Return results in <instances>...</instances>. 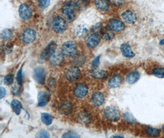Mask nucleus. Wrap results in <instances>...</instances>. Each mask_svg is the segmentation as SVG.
<instances>
[{
	"label": "nucleus",
	"instance_id": "nucleus-39",
	"mask_svg": "<svg viewBox=\"0 0 164 138\" xmlns=\"http://www.w3.org/2000/svg\"><path fill=\"white\" fill-rule=\"evenodd\" d=\"M62 137H79V136L76 133L69 132V133H67L65 134H64Z\"/></svg>",
	"mask_w": 164,
	"mask_h": 138
},
{
	"label": "nucleus",
	"instance_id": "nucleus-25",
	"mask_svg": "<svg viewBox=\"0 0 164 138\" xmlns=\"http://www.w3.org/2000/svg\"><path fill=\"white\" fill-rule=\"evenodd\" d=\"M88 33L87 28L83 26V25H79L77 26L76 30V34L79 38H83L86 36Z\"/></svg>",
	"mask_w": 164,
	"mask_h": 138
},
{
	"label": "nucleus",
	"instance_id": "nucleus-37",
	"mask_svg": "<svg viewBox=\"0 0 164 138\" xmlns=\"http://www.w3.org/2000/svg\"><path fill=\"white\" fill-rule=\"evenodd\" d=\"M20 85L17 83V84H16L15 85H14L12 86V92L13 93L14 95H17V94H19L20 93Z\"/></svg>",
	"mask_w": 164,
	"mask_h": 138
},
{
	"label": "nucleus",
	"instance_id": "nucleus-40",
	"mask_svg": "<svg viewBox=\"0 0 164 138\" xmlns=\"http://www.w3.org/2000/svg\"><path fill=\"white\" fill-rule=\"evenodd\" d=\"M6 90L4 87H1V88H0V98L1 99L3 98L6 96Z\"/></svg>",
	"mask_w": 164,
	"mask_h": 138
},
{
	"label": "nucleus",
	"instance_id": "nucleus-9",
	"mask_svg": "<svg viewBox=\"0 0 164 138\" xmlns=\"http://www.w3.org/2000/svg\"><path fill=\"white\" fill-rule=\"evenodd\" d=\"M81 74V71L77 66L70 67L67 71L66 77L69 81H76L79 77Z\"/></svg>",
	"mask_w": 164,
	"mask_h": 138
},
{
	"label": "nucleus",
	"instance_id": "nucleus-18",
	"mask_svg": "<svg viewBox=\"0 0 164 138\" xmlns=\"http://www.w3.org/2000/svg\"><path fill=\"white\" fill-rule=\"evenodd\" d=\"M120 51L122 55L127 58H132L135 55L130 46L127 43H124L121 45Z\"/></svg>",
	"mask_w": 164,
	"mask_h": 138
},
{
	"label": "nucleus",
	"instance_id": "nucleus-24",
	"mask_svg": "<svg viewBox=\"0 0 164 138\" xmlns=\"http://www.w3.org/2000/svg\"><path fill=\"white\" fill-rule=\"evenodd\" d=\"M11 107L13 111L15 112L17 115H19L22 110V104L17 99H14L11 102Z\"/></svg>",
	"mask_w": 164,
	"mask_h": 138
},
{
	"label": "nucleus",
	"instance_id": "nucleus-3",
	"mask_svg": "<svg viewBox=\"0 0 164 138\" xmlns=\"http://www.w3.org/2000/svg\"><path fill=\"white\" fill-rule=\"evenodd\" d=\"M52 26L56 33H62L66 31L67 28V24L66 20L63 18L57 16L55 17L52 21Z\"/></svg>",
	"mask_w": 164,
	"mask_h": 138
},
{
	"label": "nucleus",
	"instance_id": "nucleus-10",
	"mask_svg": "<svg viewBox=\"0 0 164 138\" xmlns=\"http://www.w3.org/2000/svg\"><path fill=\"white\" fill-rule=\"evenodd\" d=\"M88 93V87L84 83H81L77 85L75 87L74 93L75 96L78 98H83L87 95Z\"/></svg>",
	"mask_w": 164,
	"mask_h": 138
},
{
	"label": "nucleus",
	"instance_id": "nucleus-26",
	"mask_svg": "<svg viewBox=\"0 0 164 138\" xmlns=\"http://www.w3.org/2000/svg\"><path fill=\"white\" fill-rule=\"evenodd\" d=\"M41 120H42V123L46 125H51L53 122V118L51 116V115H50L49 114L46 113V112L42 113L41 114Z\"/></svg>",
	"mask_w": 164,
	"mask_h": 138
},
{
	"label": "nucleus",
	"instance_id": "nucleus-36",
	"mask_svg": "<svg viewBox=\"0 0 164 138\" xmlns=\"http://www.w3.org/2000/svg\"><path fill=\"white\" fill-rule=\"evenodd\" d=\"M16 79H17V82L21 85L22 83V69L20 68V70L18 71L17 74L16 76Z\"/></svg>",
	"mask_w": 164,
	"mask_h": 138
},
{
	"label": "nucleus",
	"instance_id": "nucleus-16",
	"mask_svg": "<svg viewBox=\"0 0 164 138\" xmlns=\"http://www.w3.org/2000/svg\"><path fill=\"white\" fill-rule=\"evenodd\" d=\"M122 81L123 79L122 76L119 74H115L109 80L108 84L111 88L116 89L122 84Z\"/></svg>",
	"mask_w": 164,
	"mask_h": 138
},
{
	"label": "nucleus",
	"instance_id": "nucleus-41",
	"mask_svg": "<svg viewBox=\"0 0 164 138\" xmlns=\"http://www.w3.org/2000/svg\"><path fill=\"white\" fill-rule=\"evenodd\" d=\"M160 45L163 46V47H164V39H162V40L160 41Z\"/></svg>",
	"mask_w": 164,
	"mask_h": 138
},
{
	"label": "nucleus",
	"instance_id": "nucleus-2",
	"mask_svg": "<svg viewBox=\"0 0 164 138\" xmlns=\"http://www.w3.org/2000/svg\"><path fill=\"white\" fill-rule=\"evenodd\" d=\"M62 52L64 55L68 57L74 56L77 52V46L73 41H67L63 44Z\"/></svg>",
	"mask_w": 164,
	"mask_h": 138
},
{
	"label": "nucleus",
	"instance_id": "nucleus-22",
	"mask_svg": "<svg viewBox=\"0 0 164 138\" xmlns=\"http://www.w3.org/2000/svg\"><path fill=\"white\" fill-rule=\"evenodd\" d=\"M60 111L64 114H70L73 111V106L69 101H63L60 104Z\"/></svg>",
	"mask_w": 164,
	"mask_h": 138
},
{
	"label": "nucleus",
	"instance_id": "nucleus-38",
	"mask_svg": "<svg viewBox=\"0 0 164 138\" xmlns=\"http://www.w3.org/2000/svg\"><path fill=\"white\" fill-rule=\"evenodd\" d=\"M37 137H50V134L45 130H41L37 134Z\"/></svg>",
	"mask_w": 164,
	"mask_h": 138
},
{
	"label": "nucleus",
	"instance_id": "nucleus-1",
	"mask_svg": "<svg viewBox=\"0 0 164 138\" xmlns=\"http://www.w3.org/2000/svg\"><path fill=\"white\" fill-rule=\"evenodd\" d=\"M77 4L73 1L67 2L63 6L62 12L69 22L74 21L76 18V10L77 9Z\"/></svg>",
	"mask_w": 164,
	"mask_h": 138
},
{
	"label": "nucleus",
	"instance_id": "nucleus-43",
	"mask_svg": "<svg viewBox=\"0 0 164 138\" xmlns=\"http://www.w3.org/2000/svg\"><path fill=\"white\" fill-rule=\"evenodd\" d=\"M82 1H90V0H82Z\"/></svg>",
	"mask_w": 164,
	"mask_h": 138
},
{
	"label": "nucleus",
	"instance_id": "nucleus-31",
	"mask_svg": "<svg viewBox=\"0 0 164 138\" xmlns=\"http://www.w3.org/2000/svg\"><path fill=\"white\" fill-rule=\"evenodd\" d=\"M14 77L13 74H8L4 77V82L6 85H10L14 82Z\"/></svg>",
	"mask_w": 164,
	"mask_h": 138
},
{
	"label": "nucleus",
	"instance_id": "nucleus-7",
	"mask_svg": "<svg viewBox=\"0 0 164 138\" xmlns=\"http://www.w3.org/2000/svg\"><path fill=\"white\" fill-rule=\"evenodd\" d=\"M19 14L20 18L23 20L30 19L33 15V11L31 7L27 4H22L20 6Z\"/></svg>",
	"mask_w": 164,
	"mask_h": 138
},
{
	"label": "nucleus",
	"instance_id": "nucleus-21",
	"mask_svg": "<svg viewBox=\"0 0 164 138\" xmlns=\"http://www.w3.org/2000/svg\"><path fill=\"white\" fill-rule=\"evenodd\" d=\"M95 4L97 9L101 11L106 12L110 9L108 0H95Z\"/></svg>",
	"mask_w": 164,
	"mask_h": 138
},
{
	"label": "nucleus",
	"instance_id": "nucleus-34",
	"mask_svg": "<svg viewBox=\"0 0 164 138\" xmlns=\"http://www.w3.org/2000/svg\"><path fill=\"white\" fill-rule=\"evenodd\" d=\"M124 119L128 122H130V123H134L136 122V120L135 119V118L133 117V115L129 113V112H126L124 114Z\"/></svg>",
	"mask_w": 164,
	"mask_h": 138
},
{
	"label": "nucleus",
	"instance_id": "nucleus-35",
	"mask_svg": "<svg viewBox=\"0 0 164 138\" xmlns=\"http://www.w3.org/2000/svg\"><path fill=\"white\" fill-rule=\"evenodd\" d=\"M108 1L116 6H121L125 3V0H108Z\"/></svg>",
	"mask_w": 164,
	"mask_h": 138
},
{
	"label": "nucleus",
	"instance_id": "nucleus-8",
	"mask_svg": "<svg viewBox=\"0 0 164 138\" xmlns=\"http://www.w3.org/2000/svg\"><path fill=\"white\" fill-rule=\"evenodd\" d=\"M46 72L45 69L42 67H38L34 70L33 77L37 83L43 85L46 81Z\"/></svg>",
	"mask_w": 164,
	"mask_h": 138
},
{
	"label": "nucleus",
	"instance_id": "nucleus-20",
	"mask_svg": "<svg viewBox=\"0 0 164 138\" xmlns=\"http://www.w3.org/2000/svg\"><path fill=\"white\" fill-rule=\"evenodd\" d=\"M90 74L95 79H105L108 76V72L105 70L102 69H94L90 72Z\"/></svg>",
	"mask_w": 164,
	"mask_h": 138
},
{
	"label": "nucleus",
	"instance_id": "nucleus-19",
	"mask_svg": "<svg viewBox=\"0 0 164 138\" xmlns=\"http://www.w3.org/2000/svg\"><path fill=\"white\" fill-rule=\"evenodd\" d=\"M78 119L83 124H89L92 120V115L89 112L83 111L80 112L78 115Z\"/></svg>",
	"mask_w": 164,
	"mask_h": 138
},
{
	"label": "nucleus",
	"instance_id": "nucleus-27",
	"mask_svg": "<svg viewBox=\"0 0 164 138\" xmlns=\"http://www.w3.org/2000/svg\"><path fill=\"white\" fill-rule=\"evenodd\" d=\"M13 35V31L11 29L6 28L1 32V37L3 40H9L10 39Z\"/></svg>",
	"mask_w": 164,
	"mask_h": 138
},
{
	"label": "nucleus",
	"instance_id": "nucleus-29",
	"mask_svg": "<svg viewBox=\"0 0 164 138\" xmlns=\"http://www.w3.org/2000/svg\"><path fill=\"white\" fill-rule=\"evenodd\" d=\"M153 74L157 77L164 78V68H157L153 70Z\"/></svg>",
	"mask_w": 164,
	"mask_h": 138
},
{
	"label": "nucleus",
	"instance_id": "nucleus-42",
	"mask_svg": "<svg viewBox=\"0 0 164 138\" xmlns=\"http://www.w3.org/2000/svg\"><path fill=\"white\" fill-rule=\"evenodd\" d=\"M114 137H122L120 136H114Z\"/></svg>",
	"mask_w": 164,
	"mask_h": 138
},
{
	"label": "nucleus",
	"instance_id": "nucleus-6",
	"mask_svg": "<svg viewBox=\"0 0 164 138\" xmlns=\"http://www.w3.org/2000/svg\"><path fill=\"white\" fill-rule=\"evenodd\" d=\"M57 44L54 41H52L50 42L47 46L42 50L40 55L41 59L42 60H47L49 59L55 52L57 49Z\"/></svg>",
	"mask_w": 164,
	"mask_h": 138
},
{
	"label": "nucleus",
	"instance_id": "nucleus-33",
	"mask_svg": "<svg viewBox=\"0 0 164 138\" xmlns=\"http://www.w3.org/2000/svg\"><path fill=\"white\" fill-rule=\"evenodd\" d=\"M100 55L97 56L95 59L93 60V61H92V69H97L100 64Z\"/></svg>",
	"mask_w": 164,
	"mask_h": 138
},
{
	"label": "nucleus",
	"instance_id": "nucleus-14",
	"mask_svg": "<svg viewBox=\"0 0 164 138\" xmlns=\"http://www.w3.org/2000/svg\"><path fill=\"white\" fill-rule=\"evenodd\" d=\"M50 98H51V96L49 93L44 91L39 92L38 95V106L40 107L46 106L50 101Z\"/></svg>",
	"mask_w": 164,
	"mask_h": 138
},
{
	"label": "nucleus",
	"instance_id": "nucleus-11",
	"mask_svg": "<svg viewBox=\"0 0 164 138\" xmlns=\"http://www.w3.org/2000/svg\"><path fill=\"white\" fill-rule=\"evenodd\" d=\"M100 42V38L97 33H92L89 34L85 40L87 46L92 49L96 47Z\"/></svg>",
	"mask_w": 164,
	"mask_h": 138
},
{
	"label": "nucleus",
	"instance_id": "nucleus-4",
	"mask_svg": "<svg viewBox=\"0 0 164 138\" xmlns=\"http://www.w3.org/2000/svg\"><path fill=\"white\" fill-rule=\"evenodd\" d=\"M37 33L34 29L28 28L25 30L21 36V39L26 44L32 43L37 38Z\"/></svg>",
	"mask_w": 164,
	"mask_h": 138
},
{
	"label": "nucleus",
	"instance_id": "nucleus-23",
	"mask_svg": "<svg viewBox=\"0 0 164 138\" xmlns=\"http://www.w3.org/2000/svg\"><path fill=\"white\" fill-rule=\"evenodd\" d=\"M140 77V74L138 71H133L128 74L126 77V81L128 84H133L137 82Z\"/></svg>",
	"mask_w": 164,
	"mask_h": 138
},
{
	"label": "nucleus",
	"instance_id": "nucleus-13",
	"mask_svg": "<svg viewBox=\"0 0 164 138\" xmlns=\"http://www.w3.org/2000/svg\"><path fill=\"white\" fill-rule=\"evenodd\" d=\"M108 26L111 30L120 32L124 30V24L122 21L117 19H111L108 22Z\"/></svg>",
	"mask_w": 164,
	"mask_h": 138
},
{
	"label": "nucleus",
	"instance_id": "nucleus-12",
	"mask_svg": "<svg viewBox=\"0 0 164 138\" xmlns=\"http://www.w3.org/2000/svg\"><path fill=\"white\" fill-rule=\"evenodd\" d=\"M122 18L126 23L129 24H134L137 22V17L134 12L131 11H125L122 14Z\"/></svg>",
	"mask_w": 164,
	"mask_h": 138
},
{
	"label": "nucleus",
	"instance_id": "nucleus-17",
	"mask_svg": "<svg viewBox=\"0 0 164 138\" xmlns=\"http://www.w3.org/2000/svg\"><path fill=\"white\" fill-rule=\"evenodd\" d=\"M91 100H92V103L95 106H100L104 103L105 97L102 93L96 92L92 95Z\"/></svg>",
	"mask_w": 164,
	"mask_h": 138
},
{
	"label": "nucleus",
	"instance_id": "nucleus-28",
	"mask_svg": "<svg viewBox=\"0 0 164 138\" xmlns=\"http://www.w3.org/2000/svg\"><path fill=\"white\" fill-rule=\"evenodd\" d=\"M146 132L148 135L153 137H157L160 134V131L158 129L152 127L147 128L146 129Z\"/></svg>",
	"mask_w": 164,
	"mask_h": 138
},
{
	"label": "nucleus",
	"instance_id": "nucleus-5",
	"mask_svg": "<svg viewBox=\"0 0 164 138\" xmlns=\"http://www.w3.org/2000/svg\"><path fill=\"white\" fill-rule=\"evenodd\" d=\"M105 117L112 122H117L120 119V112L113 106H108L105 109Z\"/></svg>",
	"mask_w": 164,
	"mask_h": 138
},
{
	"label": "nucleus",
	"instance_id": "nucleus-30",
	"mask_svg": "<svg viewBox=\"0 0 164 138\" xmlns=\"http://www.w3.org/2000/svg\"><path fill=\"white\" fill-rule=\"evenodd\" d=\"M115 37V34L111 30H106L103 33V38L105 40H111Z\"/></svg>",
	"mask_w": 164,
	"mask_h": 138
},
{
	"label": "nucleus",
	"instance_id": "nucleus-15",
	"mask_svg": "<svg viewBox=\"0 0 164 138\" xmlns=\"http://www.w3.org/2000/svg\"><path fill=\"white\" fill-rule=\"evenodd\" d=\"M63 61V54L60 52H55L49 59V62L54 66L60 65Z\"/></svg>",
	"mask_w": 164,
	"mask_h": 138
},
{
	"label": "nucleus",
	"instance_id": "nucleus-44",
	"mask_svg": "<svg viewBox=\"0 0 164 138\" xmlns=\"http://www.w3.org/2000/svg\"><path fill=\"white\" fill-rule=\"evenodd\" d=\"M163 132H164V125L163 126Z\"/></svg>",
	"mask_w": 164,
	"mask_h": 138
},
{
	"label": "nucleus",
	"instance_id": "nucleus-32",
	"mask_svg": "<svg viewBox=\"0 0 164 138\" xmlns=\"http://www.w3.org/2000/svg\"><path fill=\"white\" fill-rule=\"evenodd\" d=\"M37 1L41 9H46L51 3V0H37Z\"/></svg>",
	"mask_w": 164,
	"mask_h": 138
}]
</instances>
